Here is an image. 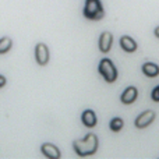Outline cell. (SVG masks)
Returning <instances> with one entry per match:
<instances>
[{"label": "cell", "mask_w": 159, "mask_h": 159, "mask_svg": "<svg viewBox=\"0 0 159 159\" xmlns=\"http://www.w3.org/2000/svg\"><path fill=\"white\" fill-rule=\"evenodd\" d=\"M84 16H85V18L95 20V21L103 18L105 10H103V7H102L101 0H85Z\"/></svg>", "instance_id": "2"}, {"label": "cell", "mask_w": 159, "mask_h": 159, "mask_svg": "<svg viewBox=\"0 0 159 159\" xmlns=\"http://www.w3.org/2000/svg\"><path fill=\"white\" fill-rule=\"evenodd\" d=\"M11 46H13V41H11L10 38H7V36L2 38L0 39V55L7 53L8 50L11 49Z\"/></svg>", "instance_id": "12"}, {"label": "cell", "mask_w": 159, "mask_h": 159, "mask_svg": "<svg viewBox=\"0 0 159 159\" xmlns=\"http://www.w3.org/2000/svg\"><path fill=\"white\" fill-rule=\"evenodd\" d=\"M123 126H124V121L121 120L120 117H115V119H112V121H110V130L115 133L120 131V130L123 129Z\"/></svg>", "instance_id": "13"}, {"label": "cell", "mask_w": 159, "mask_h": 159, "mask_svg": "<svg viewBox=\"0 0 159 159\" xmlns=\"http://www.w3.org/2000/svg\"><path fill=\"white\" fill-rule=\"evenodd\" d=\"M99 73L107 82H115L117 80V69L110 59H102L99 63Z\"/></svg>", "instance_id": "3"}, {"label": "cell", "mask_w": 159, "mask_h": 159, "mask_svg": "<svg viewBox=\"0 0 159 159\" xmlns=\"http://www.w3.org/2000/svg\"><path fill=\"white\" fill-rule=\"evenodd\" d=\"M138 96V92H137V88L135 87H129L123 93H121V102L124 105H131L133 102H135Z\"/></svg>", "instance_id": "9"}, {"label": "cell", "mask_w": 159, "mask_h": 159, "mask_svg": "<svg viewBox=\"0 0 159 159\" xmlns=\"http://www.w3.org/2000/svg\"><path fill=\"white\" fill-rule=\"evenodd\" d=\"M98 137L92 133L85 135V138L82 140H77L73 143V148H74L75 154L78 157H89L93 155L98 149Z\"/></svg>", "instance_id": "1"}, {"label": "cell", "mask_w": 159, "mask_h": 159, "mask_svg": "<svg viewBox=\"0 0 159 159\" xmlns=\"http://www.w3.org/2000/svg\"><path fill=\"white\" fill-rule=\"evenodd\" d=\"M41 152L49 159H59L61 157L59 148L56 145H53V144H50V143H45L41 147Z\"/></svg>", "instance_id": "6"}, {"label": "cell", "mask_w": 159, "mask_h": 159, "mask_svg": "<svg viewBox=\"0 0 159 159\" xmlns=\"http://www.w3.org/2000/svg\"><path fill=\"white\" fill-rule=\"evenodd\" d=\"M155 35H157V38H159V27L155 28Z\"/></svg>", "instance_id": "16"}, {"label": "cell", "mask_w": 159, "mask_h": 159, "mask_svg": "<svg viewBox=\"0 0 159 159\" xmlns=\"http://www.w3.org/2000/svg\"><path fill=\"white\" fill-rule=\"evenodd\" d=\"M151 96H152V99H154L155 102H159V85H158L157 88H154V91H152Z\"/></svg>", "instance_id": "14"}, {"label": "cell", "mask_w": 159, "mask_h": 159, "mask_svg": "<svg viewBox=\"0 0 159 159\" xmlns=\"http://www.w3.org/2000/svg\"><path fill=\"white\" fill-rule=\"evenodd\" d=\"M154 120H155L154 110H145V112H143L137 119H135L134 124L137 129H145V127H148Z\"/></svg>", "instance_id": "4"}, {"label": "cell", "mask_w": 159, "mask_h": 159, "mask_svg": "<svg viewBox=\"0 0 159 159\" xmlns=\"http://www.w3.org/2000/svg\"><path fill=\"white\" fill-rule=\"evenodd\" d=\"M6 85V77L4 75H0V88H3Z\"/></svg>", "instance_id": "15"}, {"label": "cell", "mask_w": 159, "mask_h": 159, "mask_svg": "<svg viewBox=\"0 0 159 159\" xmlns=\"http://www.w3.org/2000/svg\"><path fill=\"white\" fill-rule=\"evenodd\" d=\"M120 46L123 48V50H126V52H129V53H133V52H135L137 50V42L134 41L133 38H130V36H127V35H124V36H121L120 38Z\"/></svg>", "instance_id": "10"}, {"label": "cell", "mask_w": 159, "mask_h": 159, "mask_svg": "<svg viewBox=\"0 0 159 159\" xmlns=\"http://www.w3.org/2000/svg\"><path fill=\"white\" fill-rule=\"evenodd\" d=\"M81 120H82V123H84V126L89 127V129H91V127H95L96 123H98V119H96L95 112H93V110H91V109H87V110H84V112H82Z\"/></svg>", "instance_id": "8"}, {"label": "cell", "mask_w": 159, "mask_h": 159, "mask_svg": "<svg viewBox=\"0 0 159 159\" xmlns=\"http://www.w3.org/2000/svg\"><path fill=\"white\" fill-rule=\"evenodd\" d=\"M143 73L145 75H148V77H157L159 74V66L155 63H145L143 66Z\"/></svg>", "instance_id": "11"}, {"label": "cell", "mask_w": 159, "mask_h": 159, "mask_svg": "<svg viewBox=\"0 0 159 159\" xmlns=\"http://www.w3.org/2000/svg\"><path fill=\"white\" fill-rule=\"evenodd\" d=\"M35 59L39 66H46L49 61V49L45 43H38L35 48Z\"/></svg>", "instance_id": "5"}, {"label": "cell", "mask_w": 159, "mask_h": 159, "mask_svg": "<svg viewBox=\"0 0 159 159\" xmlns=\"http://www.w3.org/2000/svg\"><path fill=\"white\" fill-rule=\"evenodd\" d=\"M112 43H113V36L109 31H105V32L101 34V38H99V49L101 52L103 53H107L112 48Z\"/></svg>", "instance_id": "7"}]
</instances>
